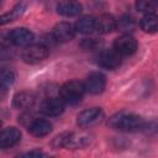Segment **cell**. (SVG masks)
<instances>
[{"mask_svg":"<svg viewBox=\"0 0 158 158\" xmlns=\"http://www.w3.org/2000/svg\"><path fill=\"white\" fill-rule=\"evenodd\" d=\"M85 91L86 90L83 83L78 80H69L59 88V98L65 105H77L81 101Z\"/></svg>","mask_w":158,"mask_h":158,"instance_id":"2","label":"cell"},{"mask_svg":"<svg viewBox=\"0 0 158 158\" xmlns=\"http://www.w3.org/2000/svg\"><path fill=\"white\" fill-rule=\"evenodd\" d=\"M75 26L69 23V22H65V21H62V22H58L53 30H52V37L56 42H59V43H64V42H69L74 38L75 36Z\"/></svg>","mask_w":158,"mask_h":158,"instance_id":"5","label":"cell"},{"mask_svg":"<svg viewBox=\"0 0 158 158\" xmlns=\"http://www.w3.org/2000/svg\"><path fill=\"white\" fill-rule=\"evenodd\" d=\"M135 26H136L135 20H133L131 16H128V15H123V16L117 21V28H118L121 32H123V33H130L131 31L135 30Z\"/></svg>","mask_w":158,"mask_h":158,"instance_id":"20","label":"cell"},{"mask_svg":"<svg viewBox=\"0 0 158 158\" xmlns=\"http://www.w3.org/2000/svg\"><path fill=\"white\" fill-rule=\"evenodd\" d=\"M48 54H49L48 47L42 43H37V44H30L25 47V49L22 51L21 58L27 64H38L43 62L48 57Z\"/></svg>","mask_w":158,"mask_h":158,"instance_id":"3","label":"cell"},{"mask_svg":"<svg viewBox=\"0 0 158 158\" xmlns=\"http://www.w3.org/2000/svg\"><path fill=\"white\" fill-rule=\"evenodd\" d=\"M64 106H65L64 101L59 98V95H57L43 99L40 105V111L46 116L54 117V116H59L64 111Z\"/></svg>","mask_w":158,"mask_h":158,"instance_id":"4","label":"cell"},{"mask_svg":"<svg viewBox=\"0 0 158 158\" xmlns=\"http://www.w3.org/2000/svg\"><path fill=\"white\" fill-rule=\"evenodd\" d=\"M25 9H26V4H25L23 1L19 2L12 10H10L9 12H6V14H4V15L1 16L0 23H1V25H5V23H7V22H11V21L17 20V19L23 14Z\"/></svg>","mask_w":158,"mask_h":158,"instance_id":"18","label":"cell"},{"mask_svg":"<svg viewBox=\"0 0 158 158\" xmlns=\"http://www.w3.org/2000/svg\"><path fill=\"white\" fill-rule=\"evenodd\" d=\"M114 48L121 56H132L137 51V41L128 33H123L114 42Z\"/></svg>","mask_w":158,"mask_h":158,"instance_id":"9","label":"cell"},{"mask_svg":"<svg viewBox=\"0 0 158 158\" xmlns=\"http://www.w3.org/2000/svg\"><path fill=\"white\" fill-rule=\"evenodd\" d=\"M136 9L144 14L154 12L158 9V0H136Z\"/></svg>","mask_w":158,"mask_h":158,"instance_id":"19","label":"cell"},{"mask_svg":"<svg viewBox=\"0 0 158 158\" xmlns=\"http://www.w3.org/2000/svg\"><path fill=\"white\" fill-rule=\"evenodd\" d=\"M35 102H36V96L30 91H20L12 99L14 106L20 110H28L33 107Z\"/></svg>","mask_w":158,"mask_h":158,"instance_id":"15","label":"cell"},{"mask_svg":"<svg viewBox=\"0 0 158 158\" xmlns=\"http://www.w3.org/2000/svg\"><path fill=\"white\" fill-rule=\"evenodd\" d=\"M74 26H75L77 32L81 33V35H89L94 30H96V20L93 16L84 15V16L79 17V20L75 22Z\"/></svg>","mask_w":158,"mask_h":158,"instance_id":"16","label":"cell"},{"mask_svg":"<svg viewBox=\"0 0 158 158\" xmlns=\"http://www.w3.org/2000/svg\"><path fill=\"white\" fill-rule=\"evenodd\" d=\"M105 85H106V78L100 72H94V73L89 74V77L86 78V80L84 83L85 90L93 95L101 94L105 89Z\"/></svg>","mask_w":158,"mask_h":158,"instance_id":"10","label":"cell"},{"mask_svg":"<svg viewBox=\"0 0 158 158\" xmlns=\"http://www.w3.org/2000/svg\"><path fill=\"white\" fill-rule=\"evenodd\" d=\"M46 154L40 152V151H32V152H27V153H23L22 157H44Z\"/></svg>","mask_w":158,"mask_h":158,"instance_id":"22","label":"cell"},{"mask_svg":"<svg viewBox=\"0 0 158 158\" xmlns=\"http://www.w3.org/2000/svg\"><path fill=\"white\" fill-rule=\"evenodd\" d=\"M7 37H9L10 43L19 46V47H27V46L32 44V42L35 40L33 33L28 28H25V27L14 28L12 31L9 32Z\"/></svg>","mask_w":158,"mask_h":158,"instance_id":"8","label":"cell"},{"mask_svg":"<svg viewBox=\"0 0 158 158\" xmlns=\"http://www.w3.org/2000/svg\"><path fill=\"white\" fill-rule=\"evenodd\" d=\"M28 132L35 137H43L47 136L52 131V125L49 121L44 118H36L31 122V125L27 127Z\"/></svg>","mask_w":158,"mask_h":158,"instance_id":"14","label":"cell"},{"mask_svg":"<svg viewBox=\"0 0 158 158\" xmlns=\"http://www.w3.org/2000/svg\"><path fill=\"white\" fill-rule=\"evenodd\" d=\"M21 139V132L15 127H7L0 133V147L2 149L15 146Z\"/></svg>","mask_w":158,"mask_h":158,"instance_id":"12","label":"cell"},{"mask_svg":"<svg viewBox=\"0 0 158 158\" xmlns=\"http://www.w3.org/2000/svg\"><path fill=\"white\" fill-rule=\"evenodd\" d=\"M83 6L78 0H62L57 5V12L64 17H73L81 12Z\"/></svg>","mask_w":158,"mask_h":158,"instance_id":"11","label":"cell"},{"mask_svg":"<svg viewBox=\"0 0 158 158\" xmlns=\"http://www.w3.org/2000/svg\"><path fill=\"white\" fill-rule=\"evenodd\" d=\"M121 54L115 49H104L98 56V64L105 69H116L121 65Z\"/></svg>","mask_w":158,"mask_h":158,"instance_id":"7","label":"cell"},{"mask_svg":"<svg viewBox=\"0 0 158 158\" xmlns=\"http://www.w3.org/2000/svg\"><path fill=\"white\" fill-rule=\"evenodd\" d=\"M139 27L143 32H147V33L158 32V15L154 12L146 14L139 21Z\"/></svg>","mask_w":158,"mask_h":158,"instance_id":"17","label":"cell"},{"mask_svg":"<svg viewBox=\"0 0 158 158\" xmlns=\"http://www.w3.org/2000/svg\"><path fill=\"white\" fill-rule=\"evenodd\" d=\"M117 28L116 19L110 14H102L96 19V31L101 35H106Z\"/></svg>","mask_w":158,"mask_h":158,"instance_id":"13","label":"cell"},{"mask_svg":"<svg viewBox=\"0 0 158 158\" xmlns=\"http://www.w3.org/2000/svg\"><path fill=\"white\" fill-rule=\"evenodd\" d=\"M102 118H104V111L100 107H90V109L83 110L78 115L77 123L80 127H90L100 122Z\"/></svg>","mask_w":158,"mask_h":158,"instance_id":"6","label":"cell"},{"mask_svg":"<svg viewBox=\"0 0 158 158\" xmlns=\"http://www.w3.org/2000/svg\"><path fill=\"white\" fill-rule=\"evenodd\" d=\"M143 125H144V121L141 116L131 112H125V111L112 115L107 121L109 127H111L112 130H118L123 132L141 131Z\"/></svg>","mask_w":158,"mask_h":158,"instance_id":"1","label":"cell"},{"mask_svg":"<svg viewBox=\"0 0 158 158\" xmlns=\"http://www.w3.org/2000/svg\"><path fill=\"white\" fill-rule=\"evenodd\" d=\"M15 80V75L11 70L9 69H2L1 74H0V85H1V91H6L7 88H10V85H12Z\"/></svg>","mask_w":158,"mask_h":158,"instance_id":"21","label":"cell"}]
</instances>
